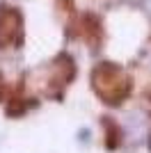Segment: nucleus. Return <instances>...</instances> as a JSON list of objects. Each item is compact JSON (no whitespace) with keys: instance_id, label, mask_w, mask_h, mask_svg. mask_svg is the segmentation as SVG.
Returning <instances> with one entry per match:
<instances>
[{"instance_id":"1","label":"nucleus","mask_w":151,"mask_h":153,"mask_svg":"<svg viewBox=\"0 0 151 153\" xmlns=\"http://www.w3.org/2000/svg\"><path fill=\"white\" fill-rule=\"evenodd\" d=\"M92 82H94L96 94L101 98H105V103H110V105L121 103L128 96V91H131L128 78L114 64H101V66H96L94 76H92Z\"/></svg>"},{"instance_id":"2","label":"nucleus","mask_w":151,"mask_h":153,"mask_svg":"<svg viewBox=\"0 0 151 153\" xmlns=\"http://www.w3.org/2000/svg\"><path fill=\"white\" fill-rule=\"evenodd\" d=\"M21 39V16L16 12L0 14V48H9Z\"/></svg>"}]
</instances>
